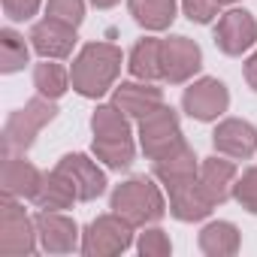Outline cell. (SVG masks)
<instances>
[{
    "label": "cell",
    "mask_w": 257,
    "mask_h": 257,
    "mask_svg": "<svg viewBox=\"0 0 257 257\" xmlns=\"http://www.w3.org/2000/svg\"><path fill=\"white\" fill-rule=\"evenodd\" d=\"M118 73H121V49L112 43H88L73 61L70 82H73V91L97 100L115 85Z\"/></svg>",
    "instance_id": "6da1fadb"
},
{
    "label": "cell",
    "mask_w": 257,
    "mask_h": 257,
    "mask_svg": "<svg viewBox=\"0 0 257 257\" xmlns=\"http://www.w3.org/2000/svg\"><path fill=\"white\" fill-rule=\"evenodd\" d=\"M112 212L121 215L124 221H131L134 227H149L164 218L167 203H164L161 188L152 179L134 176L112 191Z\"/></svg>",
    "instance_id": "7a4b0ae2"
},
{
    "label": "cell",
    "mask_w": 257,
    "mask_h": 257,
    "mask_svg": "<svg viewBox=\"0 0 257 257\" xmlns=\"http://www.w3.org/2000/svg\"><path fill=\"white\" fill-rule=\"evenodd\" d=\"M58 115V106L55 100L49 97H34L28 100L22 109H16L10 118H7V127H4V146H7V155H16V152H28L37 140V134L49 121H55Z\"/></svg>",
    "instance_id": "3957f363"
},
{
    "label": "cell",
    "mask_w": 257,
    "mask_h": 257,
    "mask_svg": "<svg viewBox=\"0 0 257 257\" xmlns=\"http://www.w3.org/2000/svg\"><path fill=\"white\" fill-rule=\"evenodd\" d=\"M19 197L4 194L0 200V254L4 257H25L37 248V221L16 203Z\"/></svg>",
    "instance_id": "277c9868"
},
{
    "label": "cell",
    "mask_w": 257,
    "mask_h": 257,
    "mask_svg": "<svg viewBox=\"0 0 257 257\" xmlns=\"http://www.w3.org/2000/svg\"><path fill=\"white\" fill-rule=\"evenodd\" d=\"M134 242V224L124 221L121 215H100L91 221L82 233V251L88 257H115L127 251Z\"/></svg>",
    "instance_id": "5b68a950"
},
{
    "label": "cell",
    "mask_w": 257,
    "mask_h": 257,
    "mask_svg": "<svg viewBox=\"0 0 257 257\" xmlns=\"http://www.w3.org/2000/svg\"><path fill=\"white\" fill-rule=\"evenodd\" d=\"M182 143H185V137H182V127H179V115L170 106H161L152 115L140 118V146L152 161L164 158L167 152L179 149Z\"/></svg>",
    "instance_id": "8992f818"
},
{
    "label": "cell",
    "mask_w": 257,
    "mask_h": 257,
    "mask_svg": "<svg viewBox=\"0 0 257 257\" xmlns=\"http://www.w3.org/2000/svg\"><path fill=\"white\" fill-rule=\"evenodd\" d=\"M182 106H185V112H188L191 118H197V121H215L218 115L227 112V106H230V91H227L224 82L206 76V79L194 82L191 88H185Z\"/></svg>",
    "instance_id": "52a82bcc"
},
{
    "label": "cell",
    "mask_w": 257,
    "mask_h": 257,
    "mask_svg": "<svg viewBox=\"0 0 257 257\" xmlns=\"http://www.w3.org/2000/svg\"><path fill=\"white\" fill-rule=\"evenodd\" d=\"M257 43V22L251 13L245 10H230L218 19V28H215V46L224 52V55H242L248 52L251 46Z\"/></svg>",
    "instance_id": "ba28073f"
},
{
    "label": "cell",
    "mask_w": 257,
    "mask_h": 257,
    "mask_svg": "<svg viewBox=\"0 0 257 257\" xmlns=\"http://www.w3.org/2000/svg\"><path fill=\"white\" fill-rule=\"evenodd\" d=\"M203 67V52L188 37H170L164 40V79L170 85L188 82Z\"/></svg>",
    "instance_id": "9c48e42d"
},
{
    "label": "cell",
    "mask_w": 257,
    "mask_h": 257,
    "mask_svg": "<svg viewBox=\"0 0 257 257\" xmlns=\"http://www.w3.org/2000/svg\"><path fill=\"white\" fill-rule=\"evenodd\" d=\"M55 170H61V173L70 179V185H73V191H76V197H79L82 203L97 200V197L106 191V176H103V170H100L91 158H85V155H64Z\"/></svg>",
    "instance_id": "30bf717a"
},
{
    "label": "cell",
    "mask_w": 257,
    "mask_h": 257,
    "mask_svg": "<svg viewBox=\"0 0 257 257\" xmlns=\"http://www.w3.org/2000/svg\"><path fill=\"white\" fill-rule=\"evenodd\" d=\"M31 46L37 55L55 61V58H67L76 46V28L67 25V22H58L52 16H46L43 22L34 25L31 31Z\"/></svg>",
    "instance_id": "8fae6325"
},
{
    "label": "cell",
    "mask_w": 257,
    "mask_h": 257,
    "mask_svg": "<svg viewBox=\"0 0 257 257\" xmlns=\"http://www.w3.org/2000/svg\"><path fill=\"white\" fill-rule=\"evenodd\" d=\"M212 143H215V152H221L233 161H248L257 152V131L242 118H227L215 127Z\"/></svg>",
    "instance_id": "7c38bea8"
},
{
    "label": "cell",
    "mask_w": 257,
    "mask_h": 257,
    "mask_svg": "<svg viewBox=\"0 0 257 257\" xmlns=\"http://www.w3.org/2000/svg\"><path fill=\"white\" fill-rule=\"evenodd\" d=\"M34 221H37V236L43 242V251H49V254H70V251H76L79 227H76L73 218L43 209Z\"/></svg>",
    "instance_id": "4fadbf2b"
},
{
    "label": "cell",
    "mask_w": 257,
    "mask_h": 257,
    "mask_svg": "<svg viewBox=\"0 0 257 257\" xmlns=\"http://www.w3.org/2000/svg\"><path fill=\"white\" fill-rule=\"evenodd\" d=\"M112 103H115L127 118H146V115H152L155 109L164 106V91L155 88L152 82H143V79H140V82H121V85L115 88Z\"/></svg>",
    "instance_id": "5bb4252c"
},
{
    "label": "cell",
    "mask_w": 257,
    "mask_h": 257,
    "mask_svg": "<svg viewBox=\"0 0 257 257\" xmlns=\"http://www.w3.org/2000/svg\"><path fill=\"white\" fill-rule=\"evenodd\" d=\"M167 194H170V212H173V218H179V221H203V218L215 209V203H212V200L206 197V191L200 188V176H197L194 182L167 188Z\"/></svg>",
    "instance_id": "9a60e30c"
},
{
    "label": "cell",
    "mask_w": 257,
    "mask_h": 257,
    "mask_svg": "<svg viewBox=\"0 0 257 257\" xmlns=\"http://www.w3.org/2000/svg\"><path fill=\"white\" fill-rule=\"evenodd\" d=\"M155 176L164 182V188L185 185V182H194L200 176V161H197L194 149L188 143H182L179 149H173V152H167L164 158L155 161Z\"/></svg>",
    "instance_id": "2e32d148"
},
{
    "label": "cell",
    "mask_w": 257,
    "mask_h": 257,
    "mask_svg": "<svg viewBox=\"0 0 257 257\" xmlns=\"http://www.w3.org/2000/svg\"><path fill=\"white\" fill-rule=\"evenodd\" d=\"M40 182H43V173L31 161H25L22 155H7V161H4V194L34 200L40 191Z\"/></svg>",
    "instance_id": "e0dca14e"
},
{
    "label": "cell",
    "mask_w": 257,
    "mask_h": 257,
    "mask_svg": "<svg viewBox=\"0 0 257 257\" xmlns=\"http://www.w3.org/2000/svg\"><path fill=\"white\" fill-rule=\"evenodd\" d=\"M233 185H236V164L224 161V158H206L200 164V188L206 191V197L218 206L227 197H233Z\"/></svg>",
    "instance_id": "ac0fdd59"
},
{
    "label": "cell",
    "mask_w": 257,
    "mask_h": 257,
    "mask_svg": "<svg viewBox=\"0 0 257 257\" xmlns=\"http://www.w3.org/2000/svg\"><path fill=\"white\" fill-rule=\"evenodd\" d=\"M131 73L143 82H155V79H164V40H155V37H146L134 46L131 52Z\"/></svg>",
    "instance_id": "d6986e66"
},
{
    "label": "cell",
    "mask_w": 257,
    "mask_h": 257,
    "mask_svg": "<svg viewBox=\"0 0 257 257\" xmlns=\"http://www.w3.org/2000/svg\"><path fill=\"white\" fill-rule=\"evenodd\" d=\"M73 200H79V197H76V191H73L70 179H67L61 170L46 173V176H43V182H40V191H37V197H34V203H37L40 209H46V212L70 209V206H73Z\"/></svg>",
    "instance_id": "ffe728a7"
},
{
    "label": "cell",
    "mask_w": 257,
    "mask_h": 257,
    "mask_svg": "<svg viewBox=\"0 0 257 257\" xmlns=\"http://www.w3.org/2000/svg\"><path fill=\"white\" fill-rule=\"evenodd\" d=\"M91 131L97 143L131 140V121L115 103H106V106H97V112L91 115Z\"/></svg>",
    "instance_id": "44dd1931"
},
{
    "label": "cell",
    "mask_w": 257,
    "mask_h": 257,
    "mask_svg": "<svg viewBox=\"0 0 257 257\" xmlns=\"http://www.w3.org/2000/svg\"><path fill=\"white\" fill-rule=\"evenodd\" d=\"M127 10L146 31H167L176 19V0H127Z\"/></svg>",
    "instance_id": "7402d4cb"
},
{
    "label": "cell",
    "mask_w": 257,
    "mask_h": 257,
    "mask_svg": "<svg viewBox=\"0 0 257 257\" xmlns=\"http://www.w3.org/2000/svg\"><path fill=\"white\" fill-rule=\"evenodd\" d=\"M200 251L209 257H230L239 251V230L230 221H212L200 233Z\"/></svg>",
    "instance_id": "603a6c76"
},
{
    "label": "cell",
    "mask_w": 257,
    "mask_h": 257,
    "mask_svg": "<svg viewBox=\"0 0 257 257\" xmlns=\"http://www.w3.org/2000/svg\"><path fill=\"white\" fill-rule=\"evenodd\" d=\"M34 88H37L43 97L58 100V97L67 94V88H70V73H67L61 64H52V61L46 58L43 64L34 67Z\"/></svg>",
    "instance_id": "cb8c5ba5"
},
{
    "label": "cell",
    "mask_w": 257,
    "mask_h": 257,
    "mask_svg": "<svg viewBox=\"0 0 257 257\" xmlns=\"http://www.w3.org/2000/svg\"><path fill=\"white\" fill-rule=\"evenodd\" d=\"M28 64V43L13 28L0 31V73H16Z\"/></svg>",
    "instance_id": "d4e9b609"
},
{
    "label": "cell",
    "mask_w": 257,
    "mask_h": 257,
    "mask_svg": "<svg viewBox=\"0 0 257 257\" xmlns=\"http://www.w3.org/2000/svg\"><path fill=\"white\" fill-rule=\"evenodd\" d=\"M94 155H97V161H103L112 170H127L134 164L137 149H134V140H118V143H97L94 140Z\"/></svg>",
    "instance_id": "484cf974"
},
{
    "label": "cell",
    "mask_w": 257,
    "mask_h": 257,
    "mask_svg": "<svg viewBox=\"0 0 257 257\" xmlns=\"http://www.w3.org/2000/svg\"><path fill=\"white\" fill-rule=\"evenodd\" d=\"M46 16L79 28L82 19H85V0H49V4H46Z\"/></svg>",
    "instance_id": "4316f807"
},
{
    "label": "cell",
    "mask_w": 257,
    "mask_h": 257,
    "mask_svg": "<svg viewBox=\"0 0 257 257\" xmlns=\"http://www.w3.org/2000/svg\"><path fill=\"white\" fill-rule=\"evenodd\" d=\"M233 197L239 200L242 209H248L251 215H257V167L245 170L242 179L233 185Z\"/></svg>",
    "instance_id": "83f0119b"
},
{
    "label": "cell",
    "mask_w": 257,
    "mask_h": 257,
    "mask_svg": "<svg viewBox=\"0 0 257 257\" xmlns=\"http://www.w3.org/2000/svg\"><path fill=\"white\" fill-rule=\"evenodd\" d=\"M170 251H173V245H170V236L164 230L152 227L140 236V254L143 257H167Z\"/></svg>",
    "instance_id": "f1b7e54d"
},
{
    "label": "cell",
    "mask_w": 257,
    "mask_h": 257,
    "mask_svg": "<svg viewBox=\"0 0 257 257\" xmlns=\"http://www.w3.org/2000/svg\"><path fill=\"white\" fill-rule=\"evenodd\" d=\"M218 0H182V10H185V16L191 19V22H197V25H209L215 16H218Z\"/></svg>",
    "instance_id": "f546056e"
},
{
    "label": "cell",
    "mask_w": 257,
    "mask_h": 257,
    "mask_svg": "<svg viewBox=\"0 0 257 257\" xmlns=\"http://www.w3.org/2000/svg\"><path fill=\"white\" fill-rule=\"evenodd\" d=\"M40 4H43V0H4V13L13 22H28V19L37 16Z\"/></svg>",
    "instance_id": "4dcf8cb0"
},
{
    "label": "cell",
    "mask_w": 257,
    "mask_h": 257,
    "mask_svg": "<svg viewBox=\"0 0 257 257\" xmlns=\"http://www.w3.org/2000/svg\"><path fill=\"white\" fill-rule=\"evenodd\" d=\"M245 82H248V85L257 91V52H254V55L245 61Z\"/></svg>",
    "instance_id": "1f68e13d"
},
{
    "label": "cell",
    "mask_w": 257,
    "mask_h": 257,
    "mask_svg": "<svg viewBox=\"0 0 257 257\" xmlns=\"http://www.w3.org/2000/svg\"><path fill=\"white\" fill-rule=\"evenodd\" d=\"M91 4H94L97 10H112V7L118 4V0H91Z\"/></svg>",
    "instance_id": "d6a6232c"
},
{
    "label": "cell",
    "mask_w": 257,
    "mask_h": 257,
    "mask_svg": "<svg viewBox=\"0 0 257 257\" xmlns=\"http://www.w3.org/2000/svg\"><path fill=\"white\" fill-rule=\"evenodd\" d=\"M218 4H236V0H218Z\"/></svg>",
    "instance_id": "836d02e7"
}]
</instances>
